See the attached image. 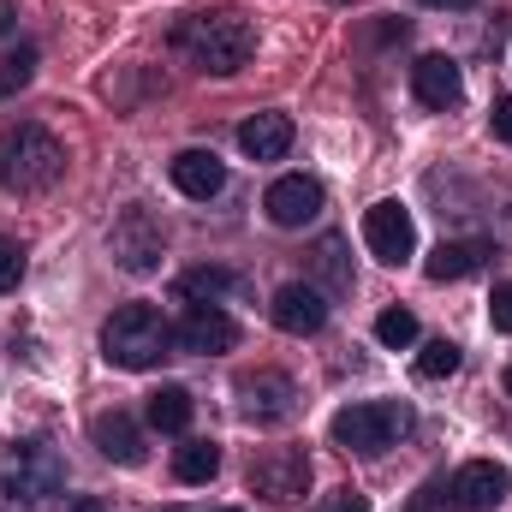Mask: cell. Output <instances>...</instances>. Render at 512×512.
Wrapping results in <instances>:
<instances>
[{
	"label": "cell",
	"instance_id": "6da1fadb",
	"mask_svg": "<svg viewBox=\"0 0 512 512\" xmlns=\"http://www.w3.org/2000/svg\"><path fill=\"white\" fill-rule=\"evenodd\" d=\"M173 48L197 66V72H209V78H233V72H245L256 54V24L245 12H191L179 30H173Z\"/></svg>",
	"mask_w": 512,
	"mask_h": 512
},
{
	"label": "cell",
	"instance_id": "7a4b0ae2",
	"mask_svg": "<svg viewBox=\"0 0 512 512\" xmlns=\"http://www.w3.org/2000/svg\"><path fill=\"white\" fill-rule=\"evenodd\" d=\"M60 173H66V149L48 126H36V120L0 126V191L42 197V191L60 185Z\"/></svg>",
	"mask_w": 512,
	"mask_h": 512
},
{
	"label": "cell",
	"instance_id": "3957f363",
	"mask_svg": "<svg viewBox=\"0 0 512 512\" xmlns=\"http://www.w3.org/2000/svg\"><path fill=\"white\" fill-rule=\"evenodd\" d=\"M173 352V322L155 304H120L102 322V358L114 370H155Z\"/></svg>",
	"mask_w": 512,
	"mask_h": 512
},
{
	"label": "cell",
	"instance_id": "277c9868",
	"mask_svg": "<svg viewBox=\"0 0 512 512\" xmlns=\"http://www.w3.org/2000/svg\"><path fill=\"white\" fill-rule=\"evenodd\" d=\"M405 429H411V411H405V405H393V399H364V405H346V411H334V423H328L334 447L364 453V459L387 453Z\"/></svg>",
	"mask_w": 512,
	"mask_h": 512
},
{
	"label": "cell",
	"instance_id": "5b68a950",
	"mask_svg": "<svg viewBox=\"0 0 512 512\" xmlns=\"http://www.w3.org/2000/svg\"><path fill=\"white\" fill-rule=\"evenodd\" d=\"M6 501L12 507H36V501H54L66 489V459L48 447V441H18L12 459H6V477H0Z\"/></svg>",
	"mask_w": 512,
	"mask_h": 512
},
{
	"label": "cell",
	"instance_id": "8992f818",
	"mask_svg": "<svg viewBox=\"0 0 512 512\" xmlns=\"http://www.w3.org/2000/svg\"><path fill=\"white\" fill-rule=\"evenodd\" d=\"M108 251H114V262H120L126 274H155L161 256H167V227H161V215H149L143 203H131L126 215L114 221V233H108Z\"/></svg>",
	"mask_w": 512,
	"mask_h": 512
},
{
	"label": "cell",
	"instance_id": "52a82bcc",
	"mask_svg": "<svg viewBox=\"0 0 512 512\" xmlns=\"http://www.w3.org/2000/svg\"><path fill=\"white\" fill-rule=\"evenodd\" d=\"M233 399H239V417L256 423V429H274V423L298 417V382L286 370H251V376H239Z\"/></svg>",
	"mask_w": 512,
	"mask_h": 512
},
{
	"label": "cell",
	"instance_id": "ba28073f",
	"mask_svg": "<svg viewBox=\"0 0 512 512\" xmlns=\"http://www.w3.org/2000/svg\"><path fill=\"white\" fill-rule=\"evenodd\" d=\"M251 489L274 507H292L304 489H310V459L298 447H268L251 459Z\"/></svg>",
	"mask_w": 512,
	"mask_h": 512
},
{
	"label": "cell",
	"instance_id": "9c48e42d",
	"mask_svg": "<svg viewBox=\"0 0 512 512\" xmlns=\"http://www.w3.org/2000/svg\"><path fill=\"white\" fill-rule=\"evenodd\" d=\"M364 245L376 262L387 268H399V262H411L417 256V221H411V209L405 203H376V209H364Z\"/></svg>",
	"mask_w": 512,
	"mask_h": 512
},
{
	"label": "cell",
	"instance_id": "30bf717a",
	"mask_svg": "<svg viewBox=\"0 0 512 512\" xmlns=\"http://www.w3.org/2000/svg\"><path fill=\"white\" fill-rule=\"evenodd\" d=\"M268 316H274L280 334H298V340H304V334H322V328H328V292L310 286V280H292V286L274 292Z\"/></svg>",
	"mask_w": 512,
	"mask_h": 512
},
{
	"label": "cell",
	"instance_id": "8fae6325",
	"mask_svg": "<svg viewBox=\"0 0 512 512\" xmlns=\"http://www.w3.org/2000/svg\"><path fill=\"white\" fill-rule=\"evenodd\" d=\"M173 346H179V352H203V358L233 352V346H239V322H233L221 304H191L185 322L173 328Z\"/></svg>",
	"mask_w": 512,
	"mask_h": 512
},
{
	"label": "cell",
	"instance_id": "7c38bea8",
	"mask_svg": "<svg viewBox=\"0 0 512 512\" xmlns=\"http://www.w3.org/2000/svg\"><path fill=\"white\" fill-rule=\"evenodd\" d=\"M507 489H512V477L495 465V459H471V465H459V471L447 477V501H453L459 512L501 507V501H507Z\"/></svg>",
	"mask_w": 512,
	"mask_h": 512
},
{
	"label": "cell",
	"instance_id": "4fadbf2b",
	"mask_svg": "<svg viewBox=\"0 0 512 512\" xmlns=\"http://www.w3.org/2000/svg\"><path fill=\"white\" fill-rule=\"evenodd\" d=\"M262 209H268V221H274V227H310V221L322 215V185H316V179H304V173H286V179H274V185H268Z\"/></svg>",
	"mask_w": 512,
	"mask_h": 512
},
{
	"label": "cell",
	"instance_id": "5bb4252c",
	"mask_svg": "<svg viewBox=\"0 0 512 512\" xmlns=\"http://www.w3.org/2000/svg\"><path fill=\"white\" fill-rule=\"evenodd\" d=\"M411 96H417L423 108H459V96H465V72H459V60H447V54H423V60L411 66Z\"/></svg>",
	"mask_w": 512,
	"mask_h": 512
},
{
	"label": "cell",
	"instance_id": "9a60e30c",
	"mask_svg": "<svg viewBox=\"0 0 512 512\" xmlns=\"http://www.w3.org/2000/svg\"><path fill=\"white\" fill-rule=\"evenodd\" d=\"M167 173H173V185H179L191 203H209V197L227 191V167H221L215 149H179V155L167 161Z\"/></svg>",
	"mask_w": 512,
	"mask_h": 512
},
{
	"label": "cell",
	"instance_id": "2e32d148",
	"mask_svg": "<svg viewBox=\"0 0 512 512\" xmlns=\"http://www.w3.org/2000/svg\"><path fill=\"white\" fill-rule=\"evenodd\" d=\"M90 441H96V453L114 459V465H143V429L131 423L126 411H102V417L90 423Z\"/></svg>",
	"mask_w": 512,
	"mask_h": 512
},
{
	"label": "cell",
	"instance_id": "e0dca14e",
	"mask_svg": "<svg viewBox=\"0 0 512 512\" xmlns=\"http://www.w3.org/2000/svg\"><path fill=\"white\" fill-rule=\"evenodd\" d=\"M489 256H495V251H489L483 239H441V245H435V256L423 262V274L447 286V280H465V274H477Z\"/></svg>",
	"mask_w": 512,
	"mask_h": 512
},
{
	"label": "cell",
	"instance_id": "ac0fdd59",
	"mask_svg": "<svg viewBox=\"0 0 512 512\" xmlns=\"http://www.w3.org/2000/svg\"><path fill=\"white\" fill-rule=\"evenodd\" d=\"M239 149H245L251 161H280V155L292 149V120H286V114H251V120L239 126Z\"/></svg>",
	"mask_w": 512,
	"mask_h": 512
},
{
	"label": "cell",
	"instance_id": "d6986e66",
	"mask_svg": "<svg viewBox=\"0 0 512 512\" xmlns=\"http://www.w3.org/2000/svg\"><path fill=\"white\" fill-rule=\"evenodd\" d=\"M149 429L185 435V429H191V393H185V387H155V393H149Z\"/></svg>",
	"mask_w": 512,
	"mask_h": 512
},
{
	"label": "cell",
	"instance_id": "ffe728a7",
	"mask_svg": "<svg viewBox=\"0 0 512 512\" xmlns=\"http://www.w3.org/2000/svg\"><path fill=\"white\" fill-rule=\"evenodd\" d=\"M227 292H239V274H227V268H191V274H179V298H191V304H221Z\"/></svg>",
	"mask_w": 512,
	"mask_h": 512
},
{
	"label": "cell",
	"instance_id": "44dd1931",
	"mask_svg": "<svg viewBox=\"0 0 512 512\" xmlns=\"http://www.w3.org/2000/svg\"><path fill=\"white\" fill-rule=\"evenodd\" d=\"M310 262H316V274H322V286H328V292H352V262H346V239H340V233L316 239Z\"/></svg>",
	"mask_w": 512,
	"mask_h": 512
},
{
	"label": "cell",
	"instance_id": "7402d4cb",
	"mask_svg": "<svg viewBox=\"0 0 512 512\" xmlns=\"http://www.w3.org/2000/svg\"><path fill=\"white\" fill-rule=\"evenodd\" d=\"M221 471V447L215 441H185L179 453H173V477L179 483H209Z\"/></svg>",
	"mask_w": 512,
	"mask_h": 512
},
{
	"label": "cell",
	"instance_id": "603a6c76",
	"mask_svg": "<svg viewBox=\"0 0 512 512\" xmlns=\"http://www.w3.org/2000/svg\"><path fill=\"white\" fill-rule=\"evenodd\" d=\"M36 60H42V54H36L30 42H18V48L0 60V102H12V96H18V90L36 78Z\"/></svg>",
	"mask_w": 512,
	"mask_h": 512
},
{
	"label": "cell",
	"instance_id": "cb8c5ba5",
	"mask_svg": "<svg viewBox=\"0 0 512 512\" xmlns=\"http://www.w3.org/2000/svg\"><path fill=\"white\" fill-rule=\"evenodd\" d=\"M376 340H382L387 352L417 346V316H411V310H399V304H393V310H382V316H376Z\"/></svg>",
	"mask_w": 512,
	"mask_h": 512
},
{
	"label": "cell",
	"instance_id": "d4e9b609",
	"mask_svg": "<svg viewBox=\"0 0 512 512\" xmlns=\"http://www.w3.org/2000/svg\"><path fill=\"white\" fill-rule=\"evenodd\" d=\"M453 370H459V346H453V340H429V346L417 352V376H423V382H447Z\"/></svg>",
	"mask_w": 512,
	"mask_h": 512
},
{
	"label": "cell",
	"instance_id": "484cf974",
	"mask_svg": "<svg viewBox=\"0 0 512 512\" xmlns=\"http://www.w3.org/2000/svg\"><path fill=\"white\" fill-rule=\"evenodd\" d=\"M24 280V251H18V239H0V292H12Z\"/></svg>",
	"mask_w": 512,
	"mask_h": 512
},
{
	"label": "cell",
	"instance_id": "4316f807",
	"mask_svg": "<svg viewBox=\"0 0 512 512\" xmlns=\"http://www.w3.org/2000/svg\"><path fill=\"white\" fill-rule=\"evenodd\" d=\"M489 322H495V334H512V280L507 286H495V298H489Z\"/></svg>",
	"mask_w": 512,
	"mask_h": 512
},
{
	"label": "cell",
	"instance_id": "83f0119b",
	"mask_svg": "<svg viewBox=\"0 0 512 512\" xmlns=\"http://www.w3.org/2000/svg\"><path fill=\"white\" fill-rule=\"evenodd\" d=\"M322 512H370V495H364V489H334V495L322 501Z\"/></svg>",
	"mask_w": 512,
	"mask_h": 512
},
{
	"label": "cell",
	"instance_id": "f1b7e54d",
	"mask_svg": "<svg viewBox=\"0 0 512 512\" xmlns=\"http://www.w3.org/2000/svg\"><path fill=\"white\" fill-rule=\"evenodd\" d=\"M489 131H495L501 143H512V96H501V102L489 108Z\"/></svg>",
	"mask_w": 512,
	"mask_h": 512
},
{
	"label": "cell",
	"instance_id": "f546056e",
	"mask_svg": "<svg viewBox=\"0 0 512 512\" xmlns=\"http://www.w3.org/2000/svg\"><path fill=\"white\" fill-rule=\"evenodd\" d=\"M12 24H18V6H12V0H0V36H12Z\"/></svg>",
	"mask_w": 512,
	"mask_h": 512
},
{
	"label": "cell",
	"instance_id": "4dcf8cb0",
	"mask_svg": "<svg viewBox=\"0 0 512 512\" xmlns=\"http://www.w3.org/2000/svg\"><path fill=\"white\" fill-rule=\"evenodd\" d=\"M417 6H441V12H471L477 0H417Z\"/></svg>",
	"mask_w": 512,
	"mask_h": 512
},
{
	"label": "cell",
	"instance_id": "1f68e13d",
	"mask_svg": "<svg viewBox=\"0 0 512 512\" xmlns=\"http://www.w3.org/2000/svg\"><path fill=\"white\" fill-rule=\"evenodd\" d=\"M334 6H364V0H334Z\"/></svg>",
	"mask_w": 512,
	"mask_h": 512
},
{
	"label": "cell",
	"instance_id": "d6a6232c",
	"mask_svg": "<svg viewBox=\"0 0 512 512\" xmlns=\"http://www.w3.org/2000/svg\"><path fill=\"white\" fill-rule=\"evenodd\" d=\"M507 393H512V370H507Z\"/></svg>",
	"mask_w": 512,
	"mask_h": 512
},
{
	"label": "cell",
	"instance_id": "836d02e7",
	"mask_svg": "<svg viewBox=\"0 0 512 512\" xmlns=\"http://www.w3.org/2000/svg\"><path fill=\"white\" fill-rule=\"evenodd\" d=\"M411 512H423V501H417V507H411Z\"/></svg>",
	"mask_w": 512,
	"mask_h": 512
},
{
	"label": "cell",
	"instance_id": "e575fe53",
	"mask_svg": "<svg viewBox=\"0 0 512 512\" xmlns=\"http://www.w3.org/2000/svg\"><path fill=\"white\" fill-rule=\"evenodd\" d=\"M221 512H239V507H221Z\"/></svg>",
	"mask_w": 512,
	"mask_h": 512
}]
</instances>
